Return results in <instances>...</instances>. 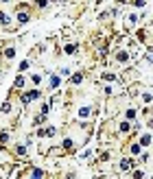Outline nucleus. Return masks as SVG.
I'll list each match as a JSON object with an SVG mask.
<instances>
[{
    "label": "nucleus",
    "instance_id": "dca6fc26",
    "mask_svg": "<svg viewBox=\"0 0 153 179\" xmlns=\"http://www.w3.org/2000/svg\"><path fill=\"white\" fill-rule=\"evenodd\" d=\"M2 2H9V0H2Z\"/></svg>",
    "mask_w": 153,
    "mask_h": 179
},
{
    "label": "nucleus",
    "instance_id": "9d476101",
    "mask_svg": "<svg viewBox=\"0 0 153 179\" xmlns=\"http://www.w3.org/2000/svg\"><path fill=\"white\" fill-rule=\"evenodd\" d=\"M33 177H44V170H39V168H35V170H33Z\"/></svg>",
    "mask_w": 153,
    "mask_h": 179
},
{
    "label": "nucleus",
    "instance_id": "f257e3e1",
    "mask_svg": "<svg viewBox=\"0 0 153 179\" xmlns=\"http://www.w3.org/2000/svg\"><path fill=\"white\" fill-rule=\"evenodd\" d=\"M18 22H22V24H24V22H29V13H26L24 9H22V11H18Z\"/></svg>",
    "mask_w": 153,
    "mask_h": 179
},
{
    "label": "nucleus",
    "instance_id": "ddd939ff",
    "mask_svg": "<svg viewBox=\"0 0 153 179\" xmlns=\"http://www.w3.org/2000/svg\"><path fill=\"white\" fill-rule=\"evenodd\" d=\"M13 55H15V48H7V57L11 59V57H13Z\"/></svg>",
    "mask_w": 153,
    "mask_h": 179
},
{
    "label": "nucleus",
    "instance_id": "1a4fd4ad",
    "mask_svg": "<svg viewBox=\"0 0 153 179\" xmlns=\"http://www.w3.org/2000/svg\"><path fill=\"white\" fill-rule=\"evenodd\" d=\"M127 59H129V55H127V53H118V61H127Z\"/></svg>",
    "mask_w": 153,
    "mask_h": 179
},
{
    "label": "nucleus",
    "instance_id": "7ed1b4c3",
    "mask_svg": "<svg viewBox=\"0 0 153 179\" xmlns=\"http://www.w3.org/2000/svg\"><path fill=\"white\" fill-rule=\"evenodd\" d=\"M79 116H81V118H88L90 116V107H81L79 109Z\"/></svg>",
    "mask_w": 153,
    "mask_h": 179
},
{
    "label": "nucleus",
    "instance_id": "39448f33",
    "mask_svg": "<svg viewBox=\"0 0 153 179\" xmlns=\"http://www.w3.org/2000/svg\"><path fill=\"white\" fill-rule=\"evenodd\" d=\"M50 88H53V90H55V88H59V77H55V74L50 77Z\"/></svg>",
    "mask_w": 153,
    "mask_h": 179
},
{
    "label": "nucleus",
    "instance_id": "6e6552de",
    "mask_svg": "<svg viewBox=\"0 0 153 179\" xmlns=\"http://www.w3.org/2000/svg\"><path fill=\"white\" fill-rule=\"evenodd\" d=\"M22 85H24V79H22V77H18V79H15V88H18V90H20V88H22Z\"/></svg>",
    "mask_w": 153,
    "mask_h": 179
},
{
    "label": "nucleus",
    "instance_id": "0eeeda50",
    "mask_svg": "<svg viewBox=\"0 0 153 179\" xmlns=\"http://www.w3.org/2000/svg\"><path fill=\"white\" fill-rule=\"evenodd\" d=\"M0 24H9V18H7V13H2V11H0Z\"/></svg>",
    "mask_w": 153,
    "mask_h": 179
},
{
    "label": "nucleus",
    "instance_id": "2eb2a0df",
    "mask_svg": "<svg viewBox=\"0 0 153 179\" xmlns=\"http://www.w3.org/2000/svg\"><path fill=\"white\" fill-rule=\"evenodd\" d=\"M131 153H136V155H138V153H140V146H138V144H133V146H131Z\"/></svg>",
    "mask_w": 153,
    "mask_h": 179
},
{
    "label": "nucleus",
    "instance_id": "f03ea898",
    "mask_svg": "<svg viewBox=\"0 0 153 179\" xmlns=\"http://www.w3.org/2000/svg\"><path fill=\"white\" fill-rule=\"evenodd\" d=\"M120 168L122 170H129L131 168V159H122V162H120Z\"/></svg>",
    "mask_w": 153,
    "mask_h": 179
},
{
    "label": "nucleus",
    "instance_id": "9b49d317",
    "mask_svg": "<svg viewBox=\"0 0 153 179\" xmlns=\"http://www.w3.org/2000/svg\"><path fill=\"white\" fill-rule=\"evenodd\" d=\"M81 79H83V74H75L72 77V83H81Z\"/></svg>",
    "mask_w": 153,
    "mask_h": 179
},
{
    "label": "nucleus",
    "instance_id": "20e7f679",
    "mask_svg": "<svg viewBox=\"0 0 153 179\" xmlns=\"http://www.w3.org/2000/svg\"><path fill=\"white\" fill-rule=\"evenodd\" d=\"M66 53H68V55H75L77 53V44H68V46H66Z\"/></svg>",
    "mask_w": 153,
    "mask_h": 179
},
{
    "label": "nucleus",
    "instance_id": "f8f14e48",
    "mask_svg": "<svg viewBox=\"0 0 153 179\" xmlns=\"http://www.w3.org/2000/svg\"><path fill=\"white\" fill-rule=\"evenodd\" d=\"M31 98H39V90H33V92H29Z\"/></svg>",
    "mask_w": 153,
    "mask_h": 179
},
{
    "label": "nucleus",
    "instance_id": "423d86ee",
    "mask_svg": "<svg viewBox=\"0 0 153 179\" xmlns=\"http://www.w3.org/2000/svg\"><path fill=\"white\" fill-rule=\"evenodd\" d=\"M149 142H151V135H142V138H140V144H142V146H146Z\"/></svg>",
    "mask_w": 153,
    "mask_h": 179
},
{
    "label": "nucleus",
    "instance_id": "4468645a",
    "mask_svg": "<svg viewBox=\"0 0 153 179\" xmlns=\"http://www.w3.org/2000/svg\"><path fill=\"white\" fill-rule=\"evenodd\" d=\"M29 101H33V98H31V94H24V96H22V103H24V105H26Z\"/></svg>",
    "mask_w": 153,
    "mask_h": 179
}]
</instances>
